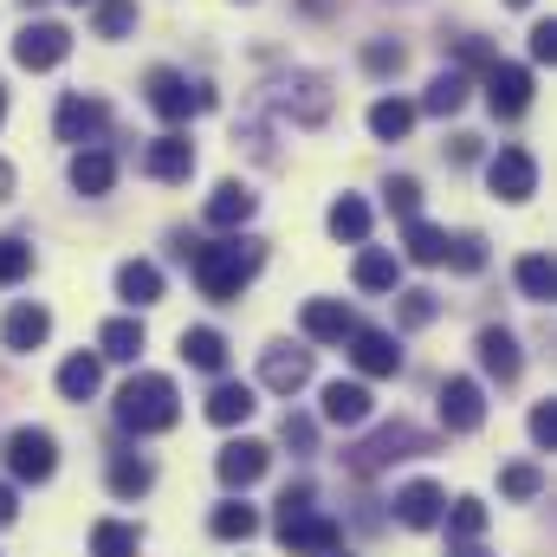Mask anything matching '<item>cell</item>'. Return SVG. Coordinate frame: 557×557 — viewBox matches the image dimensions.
<instances>
[{"label":"cell","instance_id":"cell-28","mask_svg":"<svg viewBox=\"0 0 557 557\" xmlns=\"http://www.w3.org/2000/svg\"><path fill=\"white\" fill-rule=\"evenodd\" d=\"M370 131H376V143H403L416 131V104L409 98H376L370 104Z\"/></svg>","mask_w":557,"mask_h":557},{"label":"cell","instance_id":"cell-21","mask_svg":"<svg viewBox=\"0 0 557 557\" xmlns=\"http://www.w3.org/2000/svg\"><path fill=\"white\" fill-rule=\"evenodd\" d=\"M72 188L78 195H111L117 188V156L98 143V149H72Z\"/></svg>","mask_w":557,"mask_h":557},{"label":"cell","instance_id":"cell-38","mask_svg":"<svg viewBox=\"0 0 557 557\" xmlns=\"http://www.w3.org/2000/svg\"><path fill=\"white\" fill-rule=\"evenodd\" d=\"M519 292H525V298H539V305L557 298V267L545 260V253H525V260H519Z\"/></svg>","mask_w":557,"mask_h":557},{"label":"cell","instance_id":"cell-14","mask_svg":"<svg viewBox=\"0 0 557 557\" xmlns=\"http://www.w3.org/2000/svg\"><path fill=\"white\" fill-rule=\"evenodd\" d=\"M267 467H273V447H267V441H227V447L214 454V473H221V486H234V493H247Z\"/></svg>","mask_w":557,"mask_h":557},{"label":"cell","instance_id":"cell-46","mask_svg":"<svg viewBox=\"0 0 557 557\" xmlns=\"http://www.w3.org/2000/svg\"><path fill=\"white\" fill-rule=\"evenodd\" d=\"M532 441H539L545 454H557V403H539V409H532Z\"/></svg>","mask_w":557,"mask_h":557},{"label":"cell","instance_id":"cell-7","mask_svg":"<svg viewBox=\"0 0 557 557\" xmlns=\"http://www.w3.org/2000/svg\"><path fill=\"white\" fill-rule=\"evenodd\" d=\"M104 124H111V104H104V98H85V91H65V98H59V117H52L59 143H72V149H98Z\"/></svg>","mask_w":557,"mask_h":557},{"label":"cell","instance_id":"cell-55","mask_svg":"<svg viewBox=\"0 0 557 557\" xmlns=\"http://www.w3.org/2000/svg\"><path fill=\"white\" fill-rule=\"evenodd\" d=\"M72 7H85V0H72Z\"/></svg>","mask_w":557,"mask_h":557},{"label":"cell","instance_id":"cell-25","mask_svg":"<svg viewBox=\"0 0 557 557\" xmlns=\"http://www.w3.org/2000/svg\"><path fill=\"white\" fill-rule=\"evenodd\" d=\"M253 409H260L253 383H214V389H208V421H214V428H240Z\"/></svg>","mask_w":557,"mask_h":557},{"label":"cell","instance_id":"cell-27","mask_svg":"<svg viewBox=\"0 0 557 557\" xmlns=\"http://www.w3.org/2000/svg\"><path fill=\"white\" fill-rule=\"evenodd\" d=\"M324 227H331V240H350V247H363V240H370V201H357V195H337V201H331V214H324Z\"/></svg>","mask_w":557,"mask_h":557},{"label":"cell","instance_id":"cell-41","mask_svg":"<svg viewBox=\"0 0 557 557\" xmlns=\"http://www.w3.org/2000/svg\"><path fill=\"white\" fill-rule=\"evenodd\" d=\"M26 273H33V247L20 234H0V285H20Z\"/></svg>","mask_w":557,"mask_h":557},{"label":"cell","instance_id":"cell-4","mask_svg":"<svg viewBox=\"0 0 557 557\" xmlns=\"http://www.w3.org/2000/svg\"><path fill=\"white\" fill-rule=\"evenodd\" d=\"M143 91H149V111H156L162 124H188V117L214 111V91H208V85H195V78H182V72H169V65H156Z\"/></svg>","mask_w":557,"mask_h":557},{"label":"cell","instance_id":"cell-5","mask_svg":"<svg viewBox=\"0 0 557 557\" xmlns=\"http://www.w3.org/2000/svg\"><path fill=\"white\" fill-rule=\"evenodd\" d=\"M278 545H285L292 557H337L344 525L324 519L318 506H305V512H278Z\"/></svg>","mask_w":557,"mask_h":557},{"label":"cell","instance_id":"cell-12","mask_svg":"<svg viewBox=\"0 0 557 557\" xmlns=\"http://www.w3.org/2000/svg\"><path fill=\"white\" fill-rule=\"evenodd\" d=\"M260 383H267L273 396H298V389L311 383V350H298V344H267V350H260Z\"/></svg>","mask_w":557,"mask_h":557},{"label":"cell","instance_id":"cell-35","mask_svg":"<svg viewBox=\"0 0 557 557\" xmlns=\"http://www.w3.org/2000/svg\"><path fill=\"white\" fill-rule=\"evenodd\" d=\"M208 532H214V539H227V545H234V539L247 545V539L260 532V512H253V506H240V499H227V506H214Z\"/></svg>","mask_w":557,"mask_h":557},{"label":"cell","instance_id":"cell-33","mask_svg":"<svg viewBox=\"0 0 557 557\" xmlns=\"http://www.w3.org/2000/svg\"><path fill=\"white\" fill-rule=\"evenodd\" d=\"M396 278H403V260L396 253H383V247H363L357 253V285L363 292H396Z\"/></svg>","mask_w":557,"mask_h":557},{"label":"cell","instance_id":"cell-43","mask_svg":"<svg viewBox=\"0 0 557 557\" xmlns=\"http://www.w3.org/2000/svg\"><path fill=\"white\" fill-rule=\"evenodd\" d=\"M447 267H454V273H480V267H486V240H480V234H454V240H447Z\"/></svg>","mask_w":557,"mask_h":557},{"label":"cell","instance_id":"cell-32","mask_svg":"<svg viewBox=\"0 0 557 557\" xmlns=\"http://www.w3.org/2000/svg\"><path fill=\"white\" fill-rule=\"evenodd\" d=\"M117 298H131V305H156V298H162V273H156V267H149V260H124V267H117Z\"/></svg>","mask_w":557,"mask_h":557},{"label":"cell","instance_id":"cell-13","mask_svg":"<svg viewBox=\"0 0 557 557\" xmlns=\"http://www.w3.org/2000/svg\"><path fill=\"white\" fill-rule=\"evenodd\" d=\"M278 111L298 117V124H324V117H331V78H318V72L285 78V85H278Z\"/></svg>","mask_w":557,"mask_h":557},{"label":"cell","instance_id":"cell-40","mask_svg":"<svg viewBox=\"0 0 557 557\" xmlns=\"http://www.w3.org/2000/svg\"><path fill=\"white\" fill-rule=\"evenodd\" d=\"M441 519H447V532H454L460 545H473V539L486 532V506H480V499H454V506H447Z\"/></svg>","mask_w":557,"mask_h":557},{"label":"cell","instance_id":"cell-20","mask_svg":"<svg viewBox=\"0 0 557 557\" xmlns=\"http://www.w3.org/2000/svg\"><path fill=\"white\" fill-rule=\"evenodd\" d=\"M350 331H357V311L344 298H311L305 305V337L311 344H344Z\"/></svg>","mask_w":557,"mask_h":557},{"label":"cell","instance_id":"cell-11","mask_svg":"<svg viewBox=\"0 0 557 557\" xmlns=\"http://www.w3.org/2000/svg\"><path fill=\"white\" fill-rule=\"evenodd\" d=\"M486 421V389L473 376H447L441 383V428L447 434H473Z\"/></svg>","mask_w":557,"mask_h":557},{"label":"cell","instance_id":"cell-18","mask_svg":"<svg viewBox=\"0 0 557 557\" xmlns=\"http://www.w3.org/2000/svg\"><path fill=\"white\" fill-rule=\"evenodd\" d=\"M253 208H260V195H253L247 182H221V188L208 195V227H221V234H240V227L253 221Z\"/></svg>","mask_w":557,"mask_h":557},{"label":"cell","instance_id":"cell-36","mask_svg":"<svg viewBox=\"0 0 557 557\" xmlns=\"http://www.w3.org/2000/svg\"><path fill=\"white\" fill-rule=\"evenodd\" d=\"M467 91H473V85H467V72H441V78L428 85V98H421V111H434V117H454V111L467 104Z\"/></svg>","mask_w":557,"mask_h":557},{"label":"cell","instance_id":"cell-10","mask_svg":"<svg viewBox=\"0 0 557 557\" xmlns=\"http://www.w3.org/2000/svg\"><path fill=\"white\" fill-rule=\"evenodd\" d=\"M486 188H493L499 201H532V195H539V162H532V149H499V156L486 162Z\"/></svg>","mask_w":557,"mask_h":557},{"label":"cell","instance_id":"cell-22","mask_svg":"<svg viewBox=\"0 0 557 557\" xmlns=\"http://www.w3.org/2000/svg\"><path fill=\"white\" fill-rule=\"evenodd\" d=\"M473 350H480V370H486L493 383H512V376H519V363H525V357H519V337H512V331H499V324H486Z\"/></svg>","mask_w":557,"mask_h":557},{"label":"cell","instance_id":"cell-39","mask_svg":"<svg viewBox=\"0 0 557 557\" xmlns=\"http://www.w3.org/2000/svg\"><path fill=\"white\" fill-rule=\"evenodd\" d=\"M499 493L506 499H539L545 493V473L532 460H512V467H499Z\"/></svg>","mask_w":557,"mask_h":557},{"label":"cell","instance_id":"cell-45","mask_svg":"<svg viewBox=\"0 0 557 557\" xmlns=\"http://www.w3.org/2000/svg\"><path fill=\"white\" fill-rule=\"evenodd\" d=\"M434 311H441V298L434 292H403V324H434Z\"/></svg>","mask_w":557,"mask_h":557},{"label":"cell","instance_id":"cell-50","mask_svg":"<svg viewBox=\"0 0 557 557\" xmlns=\"http://www.w3.org/2000/svg\"><path fill=\"white\" fill-rule=\"evenodd\" d=\"M13 519H20V493H13V486H0V532H7Z\"/></svg>","mask_w":557,"mask_h":557},{"label":"cell","instance_id":"cell-6","mask_svg":"<svg viewBox=\"0 0 557 557\" xmlns=\"http://www.w3.org/2000/svg\"><path fill=\"white\" fill-rule=\"evenodd\" d=\"M52 467H59V441L46 428H13L7 434V473L13 480L39 486V480H52Z\"/></svg>","mask_w":557,"mask_h":557},{"label":"cell","instance_id":"cell-34","mask_svg":"<svg viewBox=\"0 0 557 557\" xmlns=\"http://www.w3.org/2000/svg\"><path fill=\"white\" fill-rule=\"evenodd\" d=\"M143 532L137 525H124V519H98L91 525V557H137Z\"/></svg>","mask_w":557,"mask_h":557},{"label":"cell","instance_id":"cell-29","mask_svg":"<svg viewBox=\"0 0 557 557\" xmlns=\"http://www.w3.org/2000/svg\"><path fill=\"white\" fill-rule=\"evenodd\" d=\"M98 357H111V363H137L143 357V324L137 318H111V324L98 331Z\"/></svg>","mask_w":557,"mask_h":557},{"label":"cell","instance_id":"cell-26","mask_svg":"<svg viewBox=\"0 0 557 557\" xmlns=\"http://www.w3.org/2000/svg\"><path fill=\"white\" fill-rule=\"evenodd\" d=\"M182 357H188L195 370L221 376V370H227V337H221L214 324H188V331H182Z\"/></svg>","mask_w":557,"mask_h":557},{"label":"cell","instance_id":"cell-53","mask_svg":"<svg viewBox=\"0 0 557 557\" xmlns=\"http://www.w3.org/2000/svg\"><path fill=\"white\" fill-rule=\"evenodd\" d=\"M0 117H7V91H0Z\"/></svg>","mask_w":557,"mask_h":557},{"label":"cell","instance_id":"cell-17","mask_svg":"<svg viewBox=\"0 0 557 557\" xmlns=\"http://www.w3.org/2000/svg\"><path fill=\"white\" fill-rule=\"evenodd\" d=\"M143 169H149L156 182H188V175H195V143L182 137V131H169V137H156L143 149Z\"/></svg>","mask_w":557,"mask_h":557},{"label":"cell","instance_id":"cell-51","mask_svg":"<svg viewBox=\"0 0 557 557\" xmlns=\"http://www.w3.org/2000/svg\"><path fill=\"white\" fill-rule=\"evenodd\" d=\"M447 557H493V552H480V539H473V545H454Z\"/></svg>","mask_w":557,"mask_h":557},{"label":"cell","instance_id":"cell-15","mask_svg":"<svg viewBox=\"0 0 557 557\" xmlns=\"http://www.w3.org/2000/svg\"><path fill=\"white\" fill-rule=\"evenodd\" d=\"M344 344H350V363H357L363 376H396V370H403V350H396L389 331H363V324H357Z\"/></svg>","mask_w":557,"mask_h":557},{"label":"cell","instance_id":"cell-19","mask_svg":"<svg viewBox=\"0 0 557 557\" xmlns=\"http://www.w3.org/2000/svg\"><path fill=\"white\" fill-rule=\"evenodd\" d=\"M46 337H52V311H46V305H33V298H26V305H13V311H7V324H0V344H7V350H20V357H26V350H39Z\"/></svg>","mask_w":557,"mask_h":557},{"label":"cell","instance_id":"cell-44","mask_svg":"<svg viewBox=\"0 0 557 557\" xmlns=\"http://www.w3.org/2000/svg\"><path fill=\"white\" fill-rule=\"evenodd\" d=\"M403 59H409V52H403L396 39H370V46H363V65H370L376 78H396V72H403Z\"/></svg>","mask_w":557,"mask_h":557},{"label":"cell","instance_id":"cell-49","mask_svg":"<svg viewBox=\"0 0 557 557\" xmlns=\"http://www.w3.org/2000/svg\"><path fill=\"white\" fill-rule=\"evenodd\" d=\"M454 52H460V65H473V72H486V65H493V52H486L480 39H460Z\"/></svg>","mask_w":557,"mask_h":557},{"label":"cell","instance_id":"cell-37","mask_svg":"<svg viewBox=\"0 0 557 557\" xmlns=\"http://www.w3.org/2000/svg\"><path fill=\"white\" fill-rule=\"evenodd\" d=\"M91 26L98 39H124L137 26V0H91Z\"/></svg>","mask_w":557,"mask_h":557},{"label":"cell","instance_id":"cell-2","mask_svg":"<svg viewBox=\"0 0 557 557\" xmlns=\"http://www.w3.org/2000/svg\"><path fill=\"white\" fill-rule=\"evenodd\" d=\"M175 421H182V396H175L169 376L143 370V376H131V383L117 389V428H124V434H162V428H175Z\"/></svg>","mask_w":557,"mask_h":557},{"label":"cell","instance_id":"cell-52","mask_svg":"<svg viewBox=\"0 0 557 557\" xmlns=\"http://www.w3.org/2000/svg\"><path fill=\"white\" fill-rule=\"evenodd\" d=\"M506 7H532V0H506Z\"/></svg>","mask_w":557,"mask_h":557},{"label":"cell","instance_id":"cell-31","mask_svg":"<svg viewBox=\"0 0 557 557\" xmlns=\"http://www.w3.org/2000/svg\"><path fill=\"white\" fill-rule=\"evenodd\" d=\"M104 480H111V493H117V499H143V493H149V480H156V467H149L143 454H111V473H104Z\"/></svg>","mask_w":557,"mask_h":557},{"label":"cell","instance_id":"cell-1","mask_svg":"<svg viewBox=\"0 0 557 557\" xmlns=\"http://www.w3.org/2000/svg\"><path fill=\"white\" fill-rule=\"evenodd\" d=\"M182 260H188V273L201 285V298L234 305V298L247 292V278L267 267V247H260L253 234H227V240H208V247H195V253H182Z\"/></svg>","mask_w":557,"mask_h":557},{"label":"cell","instance_id":"cell-42","mask_svg":"<svg viewBox=\"0 0 557 557\" xmlns=\"http://www.w3.org/2000/svg\"><path fill=\"white\" fill-rule=\"evenodd\" d=\"M383 195H389V214H396V221H421V182L416 175H389Z\"/></svg>","mask_w":557,"mask_h":557},{"label":"cell","instance_id":"cell-54","mask_svg":"<svg viewBox=\"0 0 557 557\" xmlns=\"http://www.w3.org/2000/svg\"><path fill=\"white\" fill-rule=\"evenodd\" d=\"M26 7H39V0H26Z\"/></svg>","mask_w":557,"mask_h":557},{"label":"cell","instance_id":"cell-23","mask_svg":"<svg viewBox=\"0 0 557 557\" xmlns=\"http://www.w3.org/2000/svg\"><path fill=\"white\" fill-rule=\"evenodd\" d=\"M98 389H104V357L98 350H78V357L59 363V396L65 403H91Z\"/></svg>","mask_w":557,"mask_h":557},{"label":"cell","instance_id":"cell-30","mask_svg":"<svg viewBox=\"0 0 557 557\" xmlns=\"http://www.w3.org/2000/svg\"><path fill=\"white\" fill-rule=\"evenodd\" d=\"M403 253L416 267H447V234L428 227V221H403Z\"/></svg>","mask_w":557,"mask_h":557},{"label":"cell","instance_id":"cell-8","mask_svg":"<svg viewBox=\"0 0 557 557\" xmlns=\"http://www.w3.org/2000/svg\"><path fill=\"white\" fill-rule=\"evenodd\" d=\"M65 52H72V33H65L59 20H33V26H20V39H13V59H20L26 72H52V65H65Z\"/></svg>","mask_w":557,"mask_h":557},{"label":"cell","instance_id":"cell-47","mask_svg":"<svg viewBox=\"0 0 557 557\" xmlns=\"http://www.w3.org/2000/svg\"><path fill=\"white\" fill-rule=\"evenodd\" d=\"M278 434H285V447L311 454V441H318V421H311V416H285V428H278Z\"/></svg>","mask_w":557,"mask_h":557},{"label":"cell","instance_id":"cell-48","mask_svg":"<svg viewBox=\"0 0 557 557\" xmlns=\"http://www.w3.org/2000/svg\"><path fill=\"white\" fill-rule=\"evenodd\" d=\"M525 46H532V59H539V65H552V59H557V20H539Z\"/></svg>","mask_w":557,"mask_h":557},{"label":"cell","instance_id":"cell-16","mask_svg":"<svg viewBox=\"0 0 557 557\" xmlns=\"http://www.w3.org/2000/svg\"><path fill=\"white\" fill-rule=\"evenodd\" d=\"M441 512H447V493H441L434 480H409V486L396 493V519H403L409 532H434Z\"/></svg>","mask_w":557,"mask_h":557},{"label":"cell","instance_id":"cell-9","mask_svg":"<svg viewBox=\"0 0 557 557\" xmlns=\"http://www.w3.org/2000/svg\"><path fill=\"white\" fill-rule=\"evenodd\" d=\"M480 91H486L493 117H525V104H532V72H525V65L493 59V65H486V78H480Z\"/></svg>","mask_w":557,"mask_h":557},{"label":"cell","instance_id":"cell-3","mask_svg":"<svg viewBox=\"0 0 557 557\" xmlns=\"http://www.w3.org/2000/svg\"><path fill=\"white\" fill-rule=\"evenodd\" d=\"M434 441L421 434V428H409V421H389V428H376L370 441H357L344 460H350V473H383V467H396V460H416V454H428Z\"/></svg>","mask_w":557,"mask_h":557},{"label":"cell","instance_id":"cell-24","mask_svg":"<svg viewBox=\"0 0 557 557\" xmlns=\"http://www.w3.org/2000/svg\"><path fill=\"white\" fill-rule=\"evenodd\" d=\"M370 409H376V403H370V389H363V383H344V376H337V383H324V421H331V428H363Z\"/></svg>","mask_w":557,"mask_h":557}]
</instances>
